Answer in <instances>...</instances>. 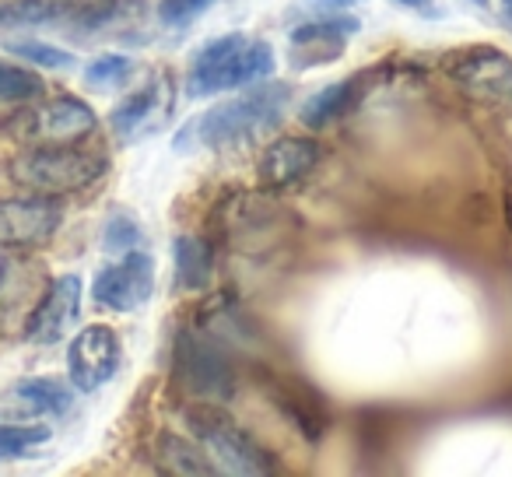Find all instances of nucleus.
Returning a JSON list of instances; mask_svg holds the SVG:
<instances>
[{"label":"nucleus","instance_id":"b1692460","mask_svg":"<svg viewBox=\"0 0 512 477\" xmlns=\"http://www.w3.org/2000/svg\"><path fill=\"white\" fill-rule=\"evenodd\" d=\"M141 239H144V228L134 214L113 211L106 218V228H102V250L106 253H130V250H137Z\"/></svg>","mask_w":512,"mask_h":477},{"label":"nucleus","instance_id":"393cba45","mask_svg":"<svg viewBox=\"0 0 512 477\" xmlns=\"http://www.w3.org/2000/svg\"><path fill=\"white\" fill-rule=\"evenodd\" d=\"M211 4L214 0H162V4H158V18H162V25H169V29H183V25L197 22Z\"/></svg>","mask_w":512,"mask_h":477},{"label":"nucleus","instance_id":"c85d7f7f","mask_svg":"<svg viewBox=\"0 0 512 477\" xmlns=\"http://www.w3.org/2000/svg\"><path fill=\"white\" fill-rule=\"evenodd\" d=\"M470 4H477V8H488V0H470Z\"/></svg>","mask_w":512,"mask_h":477},{"label":"nucleus","instance_id":"f8f14e48","mask_svg":"<svg viewBox=\"0 0 512 477\" xmlns=\"http://www.w3.org/2000/svg\"><path fill=\"white\" fill-rule=\"evenodd\" d=\"M81 295H85V285H81L78 274H60V278L46 288V295L39 299V306L32 309L29 327H25L29 344L64 341L81 316Z\"/></svg>","mask_w":512,"mask_h":477},{"label":"nucleus","instance_id":"9b49d317","mask_svg":"<svg viewBox=\"0 0 512 477\" xmlns=\"http://www.w3.org/2000/svg\"><path fill=\"white\" fill-rule=\"evenodd\" d=\"M351 32H358L355 18L327 15L306 22L288 36V64L295 71H313V67H327L348 53Z\"/></svg>","mask_w":512,"mask_h":477},{"label":"nucleus","instance_id":"a878e982","mask_svg":"<svg viewBox=\"0 0 512 477\" xmlns=\"http://www.w3.org/2000/svg\"><path fill=\"white\" fill-rule=\"evenodd\" d=\"M316 11H327V15H341V11L355 8V4H362V0H309Z\"/></svg>","mask_w":512,"mask_h":477},{"label":"nucleus","instance_id":"20e7f679","mask_svg":"<svg viewBox=\"0 0 512 477\" xmlns=\"http://www.w3.org/2000/svg\"><path fill=\"white\" fill-rule=\"evenodd\" d=\"M190 432L200 439V446L211 453L214 467L225 470V474H239V477H256V474H274L278 460L267 453L253 435L242 425H235L225 411H218L214 404L200 400L190 414Z\"/></svg>","mask_w":512,"mask_h":477},{"label":"nucleus","instance_id":"1a4fd4ad","mask_svg":"<svg viewBox=\"0 0 512 477\" xmlns=\"http://www.w3.org/2000/svg\"><path fill=\"white\" fill-rule=\"evenodd\" d=\"M95 130V113L81 99L60 95L25 109L15 120V134L29 144H71Z\"/></svg>","mask_w":512,"mask_h":477},{"label":"nucleus","instance_id":"423d86ee","mask_svg":"<svg viewBox=\"0 0 512 477\" xmlns=\"http://www.w3.org/2000/svg\"><path fill=\"white\" fill-rule=\"evenodd\" d=\"M446 74L463 95L488 109L512 113V57L498 46H467L442 60Z\"/></svg>","mask_w":512,"mask_h":477},{"label":"nucleus","instance_id":"f257e3e1","mask_svg":"<svg viewBox=\"0 0 512 477\" xmlns=\"http://www.w3.org/2000/svg\"><path fill=\"white\" fill-rule=\"evenodd\" d=\"M292 99V85H249L246 95H235V99H221L211 109L190 120L176 137H172V148L179 155H190V151H239L246 144H253L260 134L281 123Z\"/></svg>","mask_w":512,"mask_h":477},{"label":"nucleus","instance_id":"a211bd4d","mask_svg":"<svg viewBox=\"0 0 512 477\" xmlns=\"http://www.w3.org/2000/svg\"><path fill=\"white\" fill-rule=\"evenodd\" d=\"M11 397H18L29 414H67L74 407V393L67 390L60 379L36 376L22 379V383L11 390Z\"/></svg>","mask_w":512,"mask_h":477},{"label":"nucleus","instance_id":"6ab92c4d","mask_svg":"<svg viewBox=\"0 0 512 477\" xmlns=\"http://www.w3.org/2000/svg\"><path fill=\"white\" fill-rule=\"evenodd\" d=\"M137 74V64L123 53H102L92 64H85V85L92 92H120V88L130 85V78Z\"/></svg>","mask_w":512,"mask_h":477},{"label":"nucleus","instance_id":"7ed1b4c3","mask_svg":"<svg viewBox=\"0 0 512 477\" xmlns=\"http://www.w3.org/2000/svg\"><path fill=\"white\" fill-rule=\"evenodd\" d=\"M11 179L22 190L43 193V197H64L92 186L106 172V158L71 144H39L11 158Z\"/></svg>","mask_w":512,"mask_h":477},{"label":"nucleus","instance_id":"5701e85b","mask_svg":"<svg viewBox=\"0 0 512 477\" xmlns=\"http://www.w3.org/2000/svg\"><path fill=\"white\" fill-rule=\"evenodd\" d=\"M50 435L53 432L46 425H8V421H0V460L29 456L32 449L50 442Z\"/></svg>","mask_w":512,"mask_h":477},{"label":"nucleus","instance_id":"f3484780","mask_svg":"<svg viewBox=\"0 0 512 477\" xmlns=\"http://www.w3.org/2000/svg\"><path fill=\"white\" fill-rule=\"evenodd\" d=\"M358 99V78H344V81H334V85L320 88L313 99L302 106V123L309 127H327V123L341 120Z\"/></svg>","mask_w":512,"mask_h":477},{"label":"nucleus","instance_id":"ddd939ff","mask_svg":"<svg viewBox=\"0 0 512 477\" xmlns=\"http://www.w3.org/2000/svg\"><path fill=\"white\" fill-rule=\"evenodd\" d=\"M172 113V81L155 78L144 88H137L134 95L120 102L109 113V127L116 130L120 141H141V137L155 134Z\"/></svg>","mask_w":512,"mask_h":477},{"label":"nucleus","instance_id":"cd10ccee","mask_svg":"<svg viewBox=\"0 0 512 477\" xmlns=\"http://www.w3.org/2000/svg\"><path fill=\"white\" fill-rule=\"evenodd\" d=\"M502 4V18H505V25L512 29V0H498Z\"/></svg>","mask_w":512,"mask_h":477},{"label":"nucleus","instance_id":"6e6552de","mask_svg":"<svg viewBox=\"0 0 512 477\" xmlns=\"http://www.w3.org/2000/svg\"><path fill=\"white\" fill-rule=\"evenodd\" d=\"M123 362V344L120 334L106 323H92L85 327L67 348V376H71L74 390L81 393H99L109 379L120 372Z\"/></svg>","mask_w":512,"mask_h":477},{"label":"nucleus","instance_id":"39448f33","mask_svg":"<svg viewBox=\"0 0 512 477\" xmlns=\"http://www.w3.org/2000/svg\"><path fill=\"white\" fill-rule=\"evenodd\" d=\"M172 376L186 393L207 404H225L235 393V365L232 355L218 337L204 330H179L172 344Z\"/></svg>","mask_w":512,"mask_h":477},{"label":"nucleus","instance_id":"bb28decb","mask_svg":"<svg viewBox=\"0 0 512 477\" xmlns=\"http://www.w3.org/2000/svg\"><path fill=\"white\" fill-rule=\"evenodd\" d=\"M397 4H404V8H411V11H428L435 0H397Z\"/></svg>","mask_w":512,"mask_h":477},{"label":"nucleus","instance_id":"f03ea898","mask_svg":"<svg viewBox=\"0 0 512 477\" xmlns=\"http://www.w3.org/2000/svg\"><path fill=\"white\" fill-rule=\"evenodd\" d=\"M274 71V50L264 39H249L242 32L211 39L200 46L190 64L186 92L190 99H207V95H225L235 88L260 85Z\"/></svg>","mask_w":512,"mask_h":477},{"label":"nucleus","instance_id":"4be33fe9","mask_svg":"<svg viewBox=\"0 0 512 477\" xmlns=\"http://www.w3.org/2000/svg\"><path fill=\"white\" fill-rule=\"evenodd\" d=\"M46 92V81L36 71L0 60V102H32Z\"/></svg>","mask_w":512,"mask_h":477},{"label":"nucleus","instance_id":"0eeeda50","mask_svg":"<svg viewBox=\"0 0 512 477\" xmlns=\"http://www.w3.org/2000/svg\"><path fill=\"white\" fill-rule=\"evenodd\" d=\"M155 295V260L148 253H123V260L102 267L92 278V299L95 306L109 313H137Z\"/></svg>","mask_w":512,"mask_h":477},{"label":"nucleus","instance_id":"2eb2a0df","mask_svg":"<svg viewBox=\"0 0 512 477\" xmlns=\"http://www.w3.org/2000/svg\"><path fill=\"white\" fill-rule=\"evenodd\" d=\"M172 267H176V292H204L214 281V250L200 235H179L172 243Z\"/></svg>","mask_w":512,"mask_h":477},{"label":"nucleus","instance_id":"dca6fc26","mask_svg":"<svg viewBox=\"0 0 512 477\" xmlns=\"http://www.w3.org/2000/svg\"><path fill=\"white\" fill-rule=\"evenodd\" d=\"M158 467L165 474H183V477H207L218 474V467L211 463V453L207 449H197L190 439L183 435H158Z\"/></svg>","mask_w":512,"mask_h":477},{"label":"nucleus","instance_id":"412c9836","mask_svg":"<svg viewBox=\"0 0 512 477\" xmlns=\"http://www.w3.org/2000/svg\"><path fill=\"white\" fill-rule=\"evenodd\" d=\"M4 50L15 53V57L29 60L32 67H53V71H67V67H78V57L71 50H60L43 39H4Z\"/></svg>","mask_w":512,"mask_h":477},{"label":"nucleus","instance_id":"aec40b11","mask_svg":"<svg viewBox=\"0 0 512 477\" xmlns=\"http://www.w3.org/2000/svg\"><path fill=\"white\" fill-rule=\"evenodd\" d=\"M274 400H278L281 411H285L288 418L302 428V435H309V439H320L327 421H323L320 404H309V393L302 390V386H281V390H278V383H274Z\"/></svg>","mask_w":512,"mask_h":477},{"label":"nucleus","instance_id":"9d476101","mask_svg":"<svg viewBox=\"0 0 512 477\" xmlns=\"http://www.w3.org/2000/svg\"><path fill=\"white\" fill-rule=\"evenodd\" d=\"M60 221L64 207L43 193L0 200V246H43L57 235Z\"/></svg>","mask_w":512,"mask_h":477},{"label":"nucleus","instance_id":"4468645a","mask_svg":"<svg viewBox=\"0 0 512 477\" xmlns=\"http://www.w3.org/2000/svg\"><path fill=\"white\" fill-rule=\"evenodd\" d=\"M320 162V144L306 137H281L260 155V179L267 186H288L306 179Z\"/></svg>","mask_w":512,"mask_h":477}]
</instances>
